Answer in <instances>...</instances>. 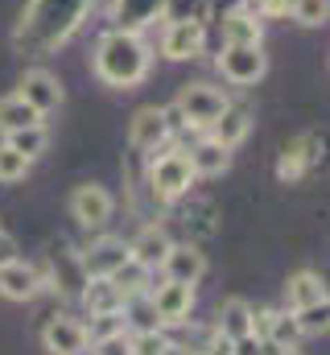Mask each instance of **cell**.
<instances>
[{
    "label": "cell",
    "instance_id": "cell-1",
    "mask_svg": "<svg viewBox=\"0 0 330 355\" xmlns=\"http://www.w3.org/2000/svg\"><path fill=\"white\" fill-rule=\"evenodd\" d=\"M91 8H95V0H29L12 25V50L33 62L58 54L82 29Z\"/></svg>",
    "mask_w": 330,
    "mask_h": 355
},
{
    "label": "cell",
    "instance_id": "cell-2",
    "mask_svg": "<svg viewBox=\"0 0 330 355\" xmlns=\"http://www.w3.org/2000/svg\"><path fill=\"white\" fill-rule=\"evenodd\" d=\"M95 79L107 83L116 91H132L141 87L153 71V50L145 46L141 33H124V29H107L99 42H95Z\"/></svg>",
    "mask_w": 330,
    "mask_h": 355
},
{
    "label": "cell",
    "instance_id": "cell-3",
    "mask_svg": "<svg viewBox=\"0 0 330 355\" xmlns=\"http://www.w3.org/2000/svg\"><path fill=\"white\" fill-rule=\"evenodd\" d=\"M227 103H232V95L223 87H215V83H186V87L177 91V99H173V107H177L186 132H190V128L207 132V128L219 120V112H223Z\"/></svg>",
    "mask_w": 330,
    "mask_h": 355
},
{
    "label": "cell",
    "instance_id": "cell-4",
    "mask_svg": "<svg viewBox=\"0 0 330 355\" xmlns=\"http://www.w3.org/2000/svg\"><path fill=\"white\" fill-rule=\"evenodd\" d=\"M149 190L162 198V202H177L182 194H190V186L198 182L194 170H190V157H186V149H162V153H153V162H149Z\"/></svg>",
    "mask_w": 330,
    "mask_h": 355
},
{
    "label": "cell",
    "instance_id": "cell-5",
    "mask_svg": "<svg viewBox=\"0 0 330 355\" xmlns=\"http://www.w3.org/2000/svg\"><path fill=\"white\" fill-rule=\"evenodd\" d=\"M215 67H219L223 83H232V87H256V83L268 75L264 42H248V46H219Z\"/></svg>",
    "mask_w": 330,
    "mask_h": 355
},
{
    "label": "cell",
    "instance_id": "cell-6",
    "mask_svg": "<svg viewBox=\"0 0 330 355\" xmlns=\"http://www.w3.org/2000/svg\"><path fill=\"white\" fill-rule=\"evenodd\" d=\"M37 268H42L46 289H54V293H62V297H79L82 281H87L79 252H75L71 244H54V248L46 252V261H42Z\"/></svg>",
    "mask_w": 330,
    "mask_h": 355
},
{
    "label": "cell",
    "instance_id": "cell-7",
    "mask_svg": "<svg viewBox=\"0 0 330 355\" xmlns=\"http://www.w3.org/2000/svg\"><path fill=\"white\" fill-rule=\"evenodd\" d=\"M42 347L50 355H87V347H91L87 322L82 318H71V314H54L42 327Z\"/></svg>",
    "mask_w": 330,
    "mask_h": 355
},
{
    "label": "cell",
    "instance_id": "cell-8",
    "mask_svg": "<svg viewBox=\"0 0 330 355\" xmlns=\"http://www.w3.org/2000/svg\"><path fill=\"white\" fill-rule=\"evenodd\" d=\"M112 211H116V198H112L99 182H82V186H75V194H71V215H75L79 227H87V232L103 227V223L112 219Z\"/></svg>",
    "mask_w": 330,
    "mask_h": 355
},
{
    "label": "cell",
    "instance_id": "cell-9",
    "mask_svg": "<svg viewBox=\"0 0 330 355\" xmlns=\"http://www.w3.org/2000/svg\"><path fill=\"white\" fill-rule=\"evenodd\" d=\"M149 302L157 310V322H165V327H186L190 322V310H194V285L162 281V285L149 289Z\"/></svg>",
    "mask_w": 330,
    "mask_h": 355
},
{
    "label": "cell",
    "instance_id": "cell-10",
    "mask_svg": "<svg viewBox=\"0 0 330 355\" xmlns=\"http://www.w3.org/2000/svg\"><path fill=\"white\" fill-rule=\"evenodd\" d=\"M252 331H256L268 347H277V352H289V347H297V343L306 339L293 310H260V314H252Z\"/></svg>",
    "mask_w": 330,
    "mask_h": 355
},
{
    "label": "cell",
    "instance_id": "cell-11",
    "mask_svg": "<svg viewBox=\"0 0 330 355\" xmlns=\"http://www.w3.org/2000/svg\"><path fill=\"white\" fill-rule=\"evenodd\" d=\"M207 50V25L198 21H169L162 33V58L169 62H190Z\"/></svg>",
    "mask_w": 330,
    "mask_h": 355
},
{
    "label": "cell",
    "instance_id": "cell-12",
    "mask_svg": "<svg viewBox=\"0 0 330 355\" xmlns=\"http://www.w3.org/2000/svg\"><path fill=\"white\" fill-rule=\"evenodd\" d=\"M169 137H173V132H169V120H165V112L157 103L141 107V112L128 120V145H132L137 153H157V149H165Z\"/></svg>",
    "mask_w": 330,
    "mask_h": 355
},
{
    "label": "cell",
    "instance_id": "cell-13",
    "mask_svg": "<svg viewBox=\"0 0 330 355\" xmlns=\"http://www.w3.org/2000/svg\"><path fill=\"white\" fill-rule=\"evenodd\" d=\"M17 95H21L33 112H42V116H50V112L62 107V83H58V75H50L46 67L25 71L21 83H17Z\"/></svg>",
    "mask_w": 330,
    "mask_h": 355
},
{
    "label": "cell",
    "instance_id": "cell-14",
    "mask_svg": "<svg viewBox=\"0 0 330 355\" xmlns=\"http://www.w3.org/2000/svg\"><path fill=\"white\" fill-rule=\"evenodd\" d=\"M318 162H322V132H302L293 145L281 149V157H277V178H281V182H297L310 166H318Z\"/></svg>",
    "mask_w": 330,
    "mask_h": 355
},
{
    "label": "cell",
    "instance_id": "cell-15",
    "mask_svg": "<svg viewBox=\"0 0 330 355\" xmlns=\"http://www.w3.org/2000/svg\"><path fill=\"white\" fill-rule=\"evenodd\" d=\"M165 0H107V21L112 29H124V33H145L149 25L162 21Z\"/></svg>",
    "mask_w": 330,
    "mask_h": 355
},
{
    "label": "cell",
    "instance_id": "cell-16",
    "mask_svg": "<svg viewBox=\"0 0 330 355\" xmlns=\"http://www.w3.org/2000/svg\"><path fill=\"white\" fill-rule=\"evenodd\" d=\"M42 289H46V281H42V268L37 265H25L21 257L8 261V265H0V297H8V302H29V297H37Z\"/></svg>",
    "mask_w": 330,
    "mask_h": 355
},
{
    "label": "cell",
    "instance_id": "cell-17",
    "mask_svg": "<svg viewBox=\"0 0 330 355\" xmlns=\"http://www.w3.org/2000/svg\"><path fill=\"white\" fill-rule=\"evenodd\" d=\"M207 272V257L194 244H169L162 261V281H182V285H198Z\"/></svg>",
    "mask_w": 330,
    "mask_h": 355
},
{
    "label": "cell",
    "instance_id": "cell-18",
    "mask_svg": "<svg viewBox=\"0 0 330 355\" xmlns=\"http://www.w3.org/2000/svg\"><path fill=\"white\" fill-rule=\"evenodd\" d=\"M169 232H165L162 223H145L141 232H137V240H128V261H137L141 268H149V272H157L165 261V252H169Z\"/></svg>",
    "mask_w": 330,
    "mask_h": 355
},
{
    "label": "cell",
    "instance_id": "cell-19",
    "mask_svg": "<svg viewBox=\"0 0 330 355\" xmlns=\"http://www.w3.org/2000/svg\"><path fill=\"white\" fill-rule=\"evenodd\" d=\"M79 261H82V272L87 277H112L120 265H128V244L116 240V236H103L87 252H79Z\"/></svg>",
    "mask_w": 330,
    "mask_h": 355
},
{
    "label": "cell",
    "instance_id": "cell-20",
    "mask_svg": "<svg viewBox=\"0 0 330 355\" xmlns=\"http://www.w3.org/2000/svg\"><path fill=\"white\" fill-rule=\"evenodd\" d=\"M248 132H252V107H248V103H227V107L219 112V120L207 128V137L219 141V145H227V149L244 145Z\"/></svg>",
    "mask_w": 330,
    "mask_h": 355
},
{
    "label": "cell",
    "instance_id": "cell-21",
    "mask_svg": "<svg viewBox=\"0 0 330 355\" xmlns=\"http://www.w3.org/2000/svg\"><path fill=\"white\" fill-rule=\"evenodd\" d=\"M248 42H264V17L252 8H236L232 17L219 21V46H248Z\"/></svg>",
    "mask_w": 330,
    "mask_h": 355
},
{
    "label": "cell",
    "instance_id": "cell-22",
    "mask_svg": "<svg viewBox=\"0 0 330 355\" xmlns=\"http://www.w3.org/2000/svg\"><path fill=\"white\" fill-rule=\"evenodd\" d=\"M82 306H87V314L95 318V314H120V306H124V293L116 289V281L112 277H87L79 289Z\"/></svg>",
    "mask_w": 330,
    "mask_h": 355
},
{
    "label": "cell",
    "instance_id": "cell-23",
    "mask_svg": "<svg viewBox=\"0 0 330 355\" xmlns=\"http://www.w3.org/2000/svg\"><path fill=\"white\" fill-rule=\"evenodd\" d=\"M314 302H327V281L314 268H302L285 281V310H306Z\"/></svg>",
    "mask_w": 330,
    "mask_h": 355
},
{
    "label": "cell",
    "instance_id": "cell-24",
    "mask_svg": "<svg viewBox=\"0 0 330 355\" xmlns=\"http://www.w3.org/2000/svg\"><path fill=\"white\" fill-rule=\"evenodd\" d=\"M186 157H190L194 178H219V174H227V166H232V149L211 141V137H202L194 149H186Z\"/></svg>",
    "mask_w": 330,
    "mask_h": 355
},
{
    "label": "cell",
    "instance_id": "cell-25",
    "mask_svg": "<svg viewBox=\"0 0 330 355\" xmlns=\"http://www.w3.org/2000/svg\"><path fill=\"white\" fill-rule=\"evenodd\" d=\"M252 306H248L244 297H227L223 306H219V318H215V331L223 335V339H244V335H252Z\"/></svg>",
    "mask_w": 330,
    "mask_h": 355
},
{
    "label": "cell",
    "instance_id": "cell-26",
    "mask_svg": "<svg viewBox=\"0 0 330 355\" xmlns=\"http://www.w3.org/2000/svg\"><path fill=\"white\" fill-rule=\"evenodd\" d=\"M4 145L17 149L25 162H37L50 145V132H46V124H29V128H17V132H4Z\"/></svg>",
    "mask_w": 330,
    "mask_h": 355
},
{
    "label": "cell",
    "instance_id": "cell-27",
    "mask_svg": "<svg viewBox=\"0 0 330 355\" xmlns=\"http://www.w3.org/2000/svg\"><path fill=\"white\" fill-rule=\"evenodd\" d=\"M46 116L42 112H33L17 91L12 95H4L0 99V132H17V128H29V124H42Z\"/></svg>",
    "mask_w": 330,
    "mask_h": 355
},
{
    "label": "cell",
    "instance_id": "cell-28",
    "mask_svg": "<svg viewBox=\"0 0 330 355\" xmlns=\"http://www.w3.org/2000/svg\"><path fill=\"white\" fill-rule=\"evenodd\" d=\"M120 314H124V331H128V335H137V331H153V327H162V322H157V310H153V302H149V293H137V297H124V306H120Z\"/></svg>",
    "mask_w": 330,
    "mask_h": 355
},
{
    "label": "cell",
    "instance_id": "cell-29",
    "mask_svg": "<svg viewBox=\"0 0 330 355\" xmlns=\"http://www.w3.org/2000/svg\"><path fill=\"white\" fill-rule=\"evenodd\" d=\"M112 281H116V289H120L124 297H137V293H149V289H153V272H149V268H141L137 261L120 265L116 272H112Z\"/></svg>",
    "mask_w": 330,
    "mask_h": 355
},
{
    "label": "cell",
    "instance_id": "cell-30",
    "mask_svg": "<svg viewBox=\"0 0 330 355\" xmlns=\"http://www.w3.org/2000/svg\"><path fill=\"white\" fill-rule=\"evenodd\" d=\"M169 352H177V347H173V339L165 335L162 327L132 335V355H169Z\"/></svg>",
    "mask_w": 330,
    "mask_h": 355
},
{
    "label": "cell",
    "instance_id": "cell-31",
    "mask_svg": "<svg viewBox=\"0 0 330 355\" xmlns=\"http://www.w3.org/2000/svg\"><path fill=\"white\" fill-rule=\"evenodd\" d=\"M162 21H198V25H207V0H165L162 8Z\"/></svg>",
    "mask_w": 330,
    "mask_h": 355
},
{
    "label": "cell",
    "instance_id": "cell-32",
    "mask_svg": "<svg viewBox=\"0 0 330 355\" xmlns=\"http://www.w3.org/2000/svg\"><path fill=\"white\" fill-rule=\"evenodd\" d=\"M289 17L297 25H306V29H318V25H327V17H330V0H293Z\"/></svg>",
    "mask_w": 330,
    "mask_h": 355
},
{
    "label": "cell",
    "instance_id": "cell-33",
    "mask_svg": "<svg viewBox=\"0 0 330 355\" xmlns=\"http://www.w3.org/2000/svg\"><path fill=\"white\" fill-rule=\"evenodd\" d=\"M215 343H219V331L215 327H190V335L182 339L186 355H215Z\"/></svg>",
    "mask_w": 330,
    "mask_h": 355
},
{
    "label": "cell",
    "instance_id": "cell-34",
    "mask_svg": "<svg viewBox=\"0 0 330 355\" xmlns=\"http://www.w3.org/2000/svg\"><path fill=\"white\" fill-rule=\"evenodd\" d=\"M91 355H132V335L120 327L103 339H91Z\"/></svg>",
    "mask_w": 330,
    "mask_h": 355
},
{
    "label": "cell",
    "instance_id": "cell-35",
    "mask_svg": "<svg viewBox=\"0 0 330 355\" xmlns=\"http://www.w3.org/2000/svg\"><path fill=\"white\" fill-rule=\"evenodd\" d=\"M29 166H33V162H25L17 149H8V145L0 141V182H21V178L29 174Z\"/></svg>",
    "mask_w": 330,
    "mask_h": 355
},
{
    "label": "cell",
    "instance_id": "cell-36",
    "mask_svg": "<svg viewBox=\"0 0 330 355\" xmlns=\"http://www.w3.org/2000/svg\"><path fill=\"white\" fill-rule=\"evenodd\" d=\"M293 314H297V327H302V335H322V331H327L330 306H327V302H314V306H306V310H293Z\"/></svg>",
    "mask_w": 330,
    "mask_h": 355
},
{
    "label": "cell",
    "instance_id": "cell-37",
    "mask_svg": "<svg viewBox=\"0 0 330 355\" xmlns=\"http://www.w3.org/2000/svg\"><path fill=\"white\" fill-rule=\"evenodd\" d=\"M236 8H244V0H207V25H219V21L232 17Z\"/></svg>",
    "mask_w": 330,
    "mask_h": 355
},
{
    "label": "cell",
    "instance_id": "cell-38",
    "mask_svg": "<svg viewBox=\"0 0 330 355\" xmlns=\"http://www.w3.org/2000/svg\"><path fill=\"white\" fill-rule=\"evenodd\" d=\"M256 12H260V17H289V12H293V0H260Z\"/></svg>",
    "mask_w": 330,
    "mask_h": 355
},
{
    "label": "cell",
    "instance_id": "cell-39",
    "mask_svg": "<svg viewBox=\"0 0 330 355\" xmlns=\"http://www.w3.org/2000/svg\"><path fill=\"white\" fill-rule=\"evenodd\" d=\"M17 236H8L4 227H0V265H8V261H17Z\"/></svg>",
    "mask_w": 330,
    "mask_h": 355
},
{
    "label": "cell",
    "instance_id": "cell-40",
    "mask_svg": "<svg viewBox=\"0 0 330 355\" xmlns=\"http://www.w3.org/2000/svg\"><path fill=\"white\" fill-rule=\"evenodd\" d=\"M244 8H252V12H256V8H260V0H244Z\"/></svg>",
    "mask_w": 330,
    "mask_h": 355
},
{
    "label": "cell",
    "instance_id": "cell-41",
    "mask_svg": "<svg viewBox=\"0 0 330 355\" xmlns=\"http://www.w3.org/2000/svg\"><path fill=\"white\" fill-rule=\"evenodd\" d=\"M281 355H302V352H297V347H289V352H281Z\"/></svg>",
    "mask_w": 330,
    "mask_h": 355
}]
</instances>
